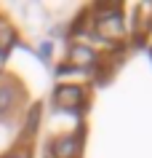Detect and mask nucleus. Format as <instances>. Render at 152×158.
<instances>
[{
    "label": "nucleus",
    "mask_w": 152,
    "mask_h": 158,
    "mask_svg": "<svg viewBox=\"0 0 152 158\" xmlns=\"http://www.w3.org/2000/svg\"><path fill=\"white\" fill-rule=\"evenodd\" d=\"M53 99H56V105H59L61 110H75V107H80V102H83V91H80L77 86H61Z\"/></svg>",
    "instance_id": "obj_1"
},
{
    "label": "nucleus",
    "mask_w": 152,
    "mask_h": 158,
    "mask_svg": "<svg viewBox=\"0 0 152 158\" xmlns=\"http://www.w3.org/2000/svg\"><path fill=\"white\" fill-rule=\"evenodd\" d=\"M53 156L56 158H75L77 156V139H69V137L56 139L53 142Z\"/></svg>",
    "instance_id": "obj_2"
},
{
    "label": "nucleus",
    "mask_w": 152,
    "mask_h": 158,
    "mask_svg": "<svg viewBox=\"0 0 152 158\" xmlns=\"http://www.w3.org/2000/svg\"><path fill=\"white\" fill-rule=\"evenodd\" d=\"M99 32L107 35V38H118L120 32H123V27H120V16L115 14V16H104L99 22Z\"/></svg>",
    "instance_id": "obj_3"
},
{
    "label": "nucleus",
    "mask_w": 152,
    "mask_h": 158,
    "mask_svg": "<svg viewBox=\"0 0 152 158\" xmlns=\"http://www.w3.org/2000/svg\"><path fill=\"white\" fill-rule=\"evenodd\" d=\"M69 59H72V62H77V64H91L93 54H91V51H85V48H75L72 54H69Z\"/></svg>",
    "instance_id": "obj_4"
},
{
    "label": "nucleus",
    "mask_w": 152,
    "mask_h": 158,
    "mask_svg": "<svg viewBox=\"0 0 152 158\" xmlns=\"http://www.w3.org/2000/svg\"><path fill=\"white\" fill-rule=\"evenodd\" d=\"M11 38H14V35H11V30L3 24V22H0V48H3L6 43H11Z\"/></svg>",
    "instance_id": "obj_5"
}]
</instances>
